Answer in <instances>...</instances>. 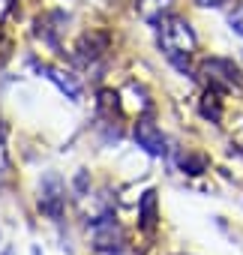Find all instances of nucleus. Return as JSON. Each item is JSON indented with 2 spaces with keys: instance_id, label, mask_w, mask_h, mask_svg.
<instances>
[{
  "instance_id": "obj_1",
  "label": "nucleus",
  "mask_w": 243,
  "mask_h": 255,
  "mask_svg": "<svg viewBox=\"0 0 243 255\" xmlns=\"http://www.w3.org/2000/svg\"><path fill=\"white\" fill-rule=\"evenodd\" d=\"M159 27H162V30H159V45H162L165 57H168L177 69L186 72V60H189V54L195 51V30L189 27L186 18H177V15L165 18Z\"/></svg>"
},
{
  "instance_id": "obj_2",
  "label": "nucleus",
  "mask_w": 243,
  "mask_h": 255,
  "mask_svg": "<svg viewBox=\"0 0 243 255\" xmlns=\"http://www.w3.org/2000/svg\"><path fill=\"white\" fill-rule=\"evenodd\" d=\"M63 204H66V186H63L60 174L48 171L42 177V186H39V207L51 219H60L63 216Z\"/></svg>"
},
{
  "instance_id": "obj_3",
  "label": "nucleus",
  "mask_w": 243,
  "mask_h": 255,
  "mask_svg": "<svg viewBox=\"0 0 243 255\" xmlns=\"http://www.w3.org/2000/svg\"><path fill=\"white\" fill-rule=\"evenodd\" d=\"M201 75L210 81V87L216 90H237L240 87V78H237V66L231 60H222V57H210L201 63Z\"/></svg>"
},
{
  "instance_id": "obj_4",
  "label": "nucleus",
  "mask_w": 243,
  "mask_h": 255,
  "mask_svg": "<svg viewBox=\"0 0 243 255\" xmlns=\"http://www.w3.org/2000/svg\"><path fill=\"white\" fill-rule=\"evenodd\" d=\"M132 135H135V141H138V147H144L150 156H165L168 153V141H165V135H162V129L153 123V120H147V117H141L138 123H135V129H132Z\"/></svg>"
},
{
  "instance_id": "obj_5",
  "label": "nucleus",
  "mask_w": 243,
  "mask_h": 255,
  "mask_svg": "<svg viewBox=\"0 0 243 255\" xmlns=\"http://www.w3.org/2000/svg\"><path fill=\"white\" fill-rule=\"evenodd\" d=\"M93 243L96 249L102 252H120V243H123V231H120V225L108 216L96 219L93 222Z\"/></svg>"
},
{
  "instance_id": "obj_6",
  "label": "nucleus",
  "mask_w": 243,
  "mask_h": 255,
  "mask_svg": "<svg viewBox=\"0 0 243 255\" xmlns=\"http://www.w3.org/2000/svg\"><path fill=\"white\" fill-rule=\"evenodd\" d=\"M174 6V0H135V9L147 24H162Z\"/></svg>"
},
{
  "instance_id": "obj_7",
  "label": "nucleus",
  "mask_w": 243,
  "mask_h": 255,
  "mask_svg": "<svg viewBox=\"0 0 243 255\" xmlns=\"http://www.w3.org/2000/svg\"><path fill=\"white\" fill-rule=\"evenodd\" d=\"M39 69H42L45 78H51L69 99H81V84H78L75 75H69V72H63V69H54V66H39Z\"/></svg>"
},
{
  "instance_id": "obj_8",
  "label": "nucleus",
  "mask_w": 243,
  "mask_h": 255,
  "mask_svg": "<svg viewBox=\"0 0 243 255\" xmlns=\"http://www.w3.org/2000/svg\"><path fill=\"white\" fill-rule=\"evenodd\" d=\"M105 48V36L102 33H87L81 42H78V57L87 63V60H93V57H99V51Z\"/></svg>"
},
{
  "instance_id": "obj_9",
  "label": "nucleus",
  "mask_w": 243,
  "mask_h": 255,
  "mask_svg": "<svg viewBox=\"0 0 243 255\" xmlns=\"http://www.w3.org/2000/svg\"><path fill=\"white\" fill-rule=\"evenodd\" d=\"M138 213H141V225H144L147 231H153V225H156V192H153V189L144 192V198H141V204H138Z\"/></svg>"
},
{
  "instance_id": "obj_10",
  "label": "nucleus",
  "mask_w": 243,
  "mask_h": 255,
  "mask_svg": "<svg viewBox=\"0 0 243 255\" xmlns=\"http://www.w3.org/2000/svg\"><path fill=\"white\" fill-rule=\"evenodd\" d=\"M180 168H183V174H201L207 168V159L189 153V156H180Z\"/></svg>"
},
{
  "instance_id": "obj_11",
  "label": "nucleus",
  "mask_w": 243,
  "mask_h": 255,
  "mask_svg": "<svg viewBox=\"0 0 243 255\" xmlns=\"http://www.w3.org/2000/svg\"><path fill=\"white\" fill-rule=\"evenodd\" d=\"M201 114H204V117H210L213 123H219L222 108H219V102H216V93H207V96H204V102H201Z\"/></svg>"
},
{
  "instance_id": "obj_12",
  "label": "nucleus",
  "mask_w": 243,
  "mask_h": 255,
  "mask_svg": "<svg viewBox=\"0 0 243 255\" xmlns=\"http://www.w3.org/2000/svg\"><path fill=\"white\" fill-rule=\"evenodd\" d=\"M99 108L108 111V114H117V111H120V96H117L114 90H102V93H99Z\"/></svg>"
},
{
  "instance_id": "obj_13",
  "label": "nucleus",
  "mask_w": 243,
  "mask_h": 255,
  "mask_svg": "<svg viewBox=\"0 0 243 255\" xmlns=\"http://www.w3.org/2000/svg\"><path fill=\"white\" fill-rule=\"evenodd\" d=\"M228 24H231V30H234V33H240V36H243V3H237V6H234V12L228 15Z\"/></svg>"
},
{
  "instance_id": "obj_14",
  "label": "nucleus",
  "mask_w": 243,
  "mask_h": 255,
  "mask_svg": "<svg viewBox=\"0 0 243 255\" xmlns=\"http://www.w3.org/2000/svg\"><path fill=\"white\" fill-rule=\"evenodd\" d=\"M87 189V171H78V177H75V192H84Z\"/></svg>"
},
{
  "instance_id": "obj_15",
  "label": "nucleus",
  "mask_w": 243,
  "mask_h": 255,
  "mask_svg": "<svg viewBox=\"0 0 243 255\" xmlns=\"http://www.w3.org/2000/svg\"><path fill=\"white\" fill-rule=\"evenodd\" d=\"M225 0H198V6H222Z\"/></svg>"
}]
</instances>
